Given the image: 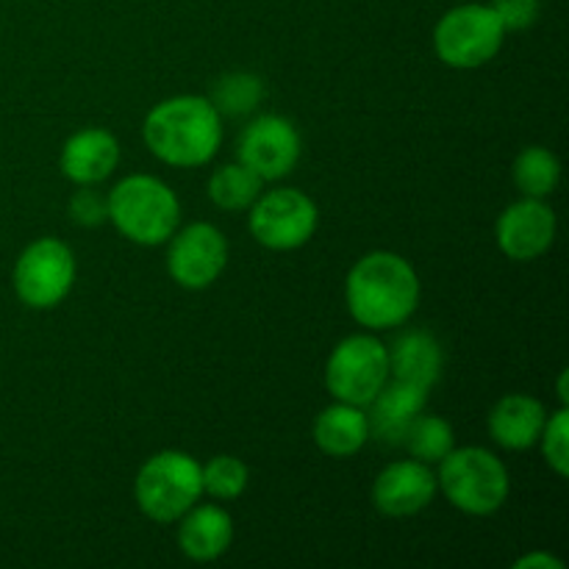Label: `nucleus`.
<instances>
[{
	"label": "nucleus",
	"mask_w": 569,
	"mask_h": 569,
	"mask_svg": "<svg viewBox=\"0 0 569 569\" xmlns=\"http://www.w3.org/2000/svg\"><path fill=\"white\" fill-rule=\"evenodd\" d=\"M348 311L367 331H389L409 320L420 306V278L403 256L372 250L350 270Z\"/></svg>",
	"instance_id": "obj_1"
},
{
	"label": "nucleus",
	"mask_w": 569,
	"mask_h": 569,
	"mask_svg": "<svg viewBox=\"0 0 569 569\" xmlns=\"http://www.w3.org/2000/svg\"><path fill=\"white\" fill-rule=\"evenodd\" d=\"M142 137L150 153L170 167H203L222 142V120L203 94H178L148 111Z\"/></svg>",
	"instance_id": "obj_2"
},
{
	"label": "nucleus",
	"mask_w": 569,
	"mask_h": 569,
	"mask_svg": "<svg viewBox=\"0 0 569 569\" xmlns=\"http://www.w3.org/2000/svg\"><path fill=\"white\" fill-rule=\"evenodd\" d=\"M106 206L117 231L144 248L164 244L181 220L176 192L153 176H126L106 194Z\"/></svg>",
	"instance_id": "obj_3"
},
{
	"label": "nucleus",
	"mask_w": 569,
	"mask_h": 569,
	"mask_svg": "<svg viewBox=\"0 0 569 569\" xmlns=\"http://www.w3.org/2000/svg\"><path fill=\"white\" fill-rule=\"evenodd\" d=\"M439 489L450 506L470 517H489L509 500V470L483 448H453L439 461Z\"/></svg>",
	"instance_id": "obj_4"
},
{
	"label": "nucleus",
	"mask_w": 569,
	"mask_h": 569,
	"mask_svg": "<svg viewBox=\"0 0 569 569\" xmlns=\"http://www.w3.org/2000/svg\"><path fill=\"white\" fill-rule=\"evenodd\" d=\"M203 495L200 465L181 450H161L150 456L137 472L133 498L139 511L153 522H178Z\"/></svg>",
	"instance_id": "obj_5"
},
{
	"label": "nucleus",
	"mask_w": 569,
	"mask_h": 569,
	"mask_svg": "<svg viewBox=\"0 0 569 569\" xmlns=\"http://www.w3.org/2000/svg\"><path fill=\"white\" fill-rule=\"evenodd\" d=\"M503 26L492 6L465 3L450 9L433 28V50L456 70H476L492 61L503 48Z\"/></svg>",
	"instance_id": "obj_6"
},
{
	"label": "nucleus",
	"mask_w": 569,
	"mask_h": 569,
	"mask_svg": "<svg viewBox=\"0 0 569 569\" xmlns=\"http://www.w3.org/2000/svg\"><path fill=\"white\" fill-rule=\"evenodd\" d=\"M389 381V348L372 333H353L333 348L326 365V387L333 400L370 406Z\"/></svg>",
	"instance_id": "obj_7"
},
{
	"label": "nucleus",
	"mask_w": 569,
	"mask_h": 569,
	"mask_svg": "<svg viewBox=\"0 0 569 569\" xmlns=\"http://www.w3.org/2000/svg\"><path fill=\"white\" fill-rule=\"evenodd\" d=\"M76 283V256L59 239H37L14 264V292L28 309H56Z\"/></svg>",
	"instance_id": "obj_8"
},
{
	"label": "nucleus",
	"mask_w": 569,
	"mask_h": 569,
	"mask_svg": "<svg viewBox=\"0 0 569 569\" xmlns=\"http://www.w3.org/2000/svg\"><path fill=\"white\" fill-rule=\"evenodd\" d=\"M248 226L267 250H298L315 237L320 214L309 194L287 187L261 192L250 206Z\"/></svg>",
	"instance_id": "obj_9"
},
{
	"label": "nucleus",
	"mask_w": 569,
	"mask_h": 569,
	"mask_svg": "<svg viewBox=\"0 0 569 569\" xmlns=\"http://www.w3.org/2000/svg\"><path fill=\"white\" fill-rule=\"evenodd\" d=\"M239 164L248 167L261 181L287 178L298 167L303 142L292 120L281 114H261L239 133Z\"/></svg>",
	"instance_id": "obj_10"
},
{
	"label": "nucleus",
	"mask_w": 569,
	"mask_h": 569,
	"mask_svg": "<svg viewBox=\"0 0 569 569\" xmlns=\"http://www.w3.org/2000/svg\"><path fill=\"white\" fill-rule=\"evenodd\" d=\"M167 242V270L178 287L198 292L211 287L226 270L228 242L211 222H192L183 231L172 233Z\"/></svg>",
	"instance_id": "obj_11"
},
{
	"label": "nucleus",
	"mask_w": 569,
	"mask_h": 569,
	"mask_svg": "<svg viewBox=\"0 0 569 569\" xmlns=\"http://www.w3.org/2000/svg\"><path fill=\"white\" fill-rule=\"evenodd\" d=\"M498 248L511 261H533L553 248L556 214L542 198H522L511 203L495 226Z\"/></svg>",
	"instance_id": "obj_12"
},
{
	"label": "nucleus",
	"mask_w": 569,
	"mask_h": 569,
	"mask_svg": "<svg viewBox=\"0 0 569 569\" xmlns=\"http://www.w3.org/2000/svg\"><path fill=\"white\" fill-rule=\"evenodd\" d=\"M437 472L417 459L392 461L372 483V503L387 517H415L437 498Z\"/></svg>",
	"instance_id": "obj_13"
},
{
	"label": "nucleus",
	"mask_w": 569,
	"mask_h": 569,
	"mask_svg": "<svg viewBox=\"0 0 569 569\" xmlns=\"http://www.w3.org/2000/svg\"><path fill=\"white\" fill-rule=\"evenodd\" d=\"M428 392L431 389L389 378L381 392L370 400V437L381 439L383 445H403L409 426L426 411Z\"/></svg>",
	"instance_id": "obj_14"
},
{
	"label": "nucleus",
	"mask_w": 569,
	"mask_h": 569,
	"mask_svg": "<svg viewBox=\"0 0 569 569\" xmlns=\"http://www.w3.org/2000/svg\"><path fill=\"white\" fill-rule=\"evenodd\" d=\"M61 172L78 187H94L106 181L120 164V142L103 128H83L72 133L61 148Z\"/></svg>",
	"instance_id": "obj_15"
},
{
	"label": "nucleus",
	"mask_w": 569,
	"mask_h": 569,
	"mask_svg": "<svg viewBox=\"0 0 569 569\" xmlns=\"http://www.w3.org/2000/svg\"><path fill=\"white\" fill-rule=\"evenodd\" d=\"M178 526V548L192 561H214L228 553L233 542V520L214 503H194Z\"/></svg>",
	"instance_id": "obj_16"
},
{
	"label": "nucleus",
	"mask_w": 569,
	"mask_h": 569,
	"mask_svg": "<svg viewBox=\"0 0 569 569\" xmlns=\"http://www.w3.org/2000/svg\"><path fill=\"white\" fill-rule=\"evenodd\" d=\"M548 411L531 395H506L489 411V433L506 450H528L542 437Z\"/></svg>",
	"instance_id": "obj_17"
},
{
	"label": "nucleus",
	"mask_w": 569,
	"mask_h": 569,
	"mask_svg": "<svg viewBox=\"0 0 569 569\" xmlns=\"http://www.w3.org/2000/svg\"><path fill=\"white\" fill-rule=\"evenodd\" d=\"M442 345L428 331H406L389 348V378L431 389L442 376Z\"/></svg>",
	"instance_id": "obj_18"
},
{
	"label": "nucleus",
	"mask_w": 569,
	"mask_h": 569,
	"mask_svg": "<svg viewBox=\"0 0 569 569\" xmlns=\"http://www.w3.org/2000/svg\"><path fill=\"white\" fill-rule=\"evenodd\" d=\"M315 442L331 459H350L370 442V420L361 406L333 403L315 420Z\"/></svg>",
	"instance_id": "obj_19"
},
{
	"label": "nucleus",
	"mask_w": 569,
	"mask_h": 569,
	"mask_svg": "<svg viewBox=\"0 0 569 569\" xmlns=\"http://www.w3.org/2000/svg\"><path fill=\"white\" fill-rule=\"evenodd\" d=\"M561 181V164L548 148L531 144L515 161V183L522 198H548Z\"/></svg>",
	"instance_id": "obj_20"
},
{
	"label": "nucleus",
	"mask_w": 569,
	"mask_h": 569,
	"mask_svg": "<svg viewBox=\"0 0 569 569\" xmlns=\"http://www.w3.org/2000/svg\"><path fill=\"white\" fill-rule=\"evenodd\" d=\"M261 183L264 181L244 164H226L209 178V198L222 211H244L261 194Z\"/></svg>",
	"instance_id": "obj_21"
},
{
	"label": "nucleus",
	"mask_w": 569,
	"mask_h": 569,
	"mask_svg": "<svg viewBox=\"0 0 569 569\" xmlns=\"http://www.w3.org/2000/svg\"><path fill=\"white\" fill-rule=\"evenodd\" d=\"M403 448L422 465H439L456 448V433L442 417L420 415L406 431Z\"/></svg>",
	"instance_id": "obj_22"
},
{
	"label": "nucleus",
	"mask_w": 569,
	"mask_h": 569,
	"mask_svg": "<svg viewBox=\"0 0 569 569\" xmlns=\"http://www.w3.org/2000/svg\"><path fill=\"white\" fill-rule=\"evenodd\" d=\"M209 100L220 114H250L264 100V81L253 72H228L214 83V92Z\"/></svg>",
	"instance_id": "obj_23"
},
{
	"label": "nucleus",
	"mask_w": 569,
	"mask_h": 569,
	"mask_svg": "<svg viewBox=\"0 0 569 569\" xmlns=\"http://www.w3.org/2000/svg\"><path fill=\"white\" fill-rule=\"evenodd\" d=\"M200 476H203V495L217 500H237L250 481L248 465L237 456H214L200 465Z\"/></svg>",
	"instance_id": "obj_24"
},
{
	"label": "nucleus",
	"mask_w": 569,
	"mask_h": 569,
	"mask_svg": "<svg viewBox=\"0 0 569 569\" xmlns=\"http://www.w3.org/2000/svg\"><path fill=\"white\" fill-rule=\"evenodd\" d=\"M539 442H542L545 461L553 467L556 476L567 478L569 476V411H567V406H561L559 411L548 415Z\"/></svg>",
	"instance_id": "obj_25"
},
{
	"label": "nucleus",
	"mask_w": 569,
	"mask_h": 569,
	"mask_svg": "<svg viewBox=\"0 0 569 569\" xmlns=\"http://www.w3.org/2000/svg\"><path fill=\"white\" fill-rule=\"evenodd\" d=\"M70 217L76 226L98 228L109 220V206H106V198L98 189L81 187L70 198Z\"/></svg>",
	"instance_id": "obj_26"
},
{
	"label": "nucleus",
	"mask_w": 569,
	"mask_h": 569,
	"mask_svg": "<svg viewBox=\"0 0 569 569\" xmlns=\"http://www.w3.org/2000/svg\"><path fill=\"white\" fill-rule=\"evenodd\" d=\"M492 11L503 31H526L539 20V0H492Z\"/></svg>",
	"instance_id": "obj_27"
},
{
	"label": "nucleus",
	"mask_w": 569,
	"mask_h": 569,
	"mask_svg": "<svg viewBox=\"0 0 569 569\" xmlns=\"http://www.w3.org/2000/svg\"><path fill=\"white\" fill-rule=\"evenodd\" d=\"M515 569H565V565L559 559H553V556L542 553V550H533V553L517 559Z\"/></svg>",
	"instance_id": "obj_28"
},
{
	"label": "nucleus",
	"mask_w": 569,
	"mask_h": 569,
	"mask_svg": "<svg viewBox=\"0 0 569 569\" xmlns=\"http://www.w3.org/2000/svg\"><path fill=\"white\" fill-rule=\"evenodd\" d=\"M559 398H561V406H567L569 395H567V372H561L559 378Z\"/></svg>",
	"instance_id": "obj_29"
}]
</instances>
